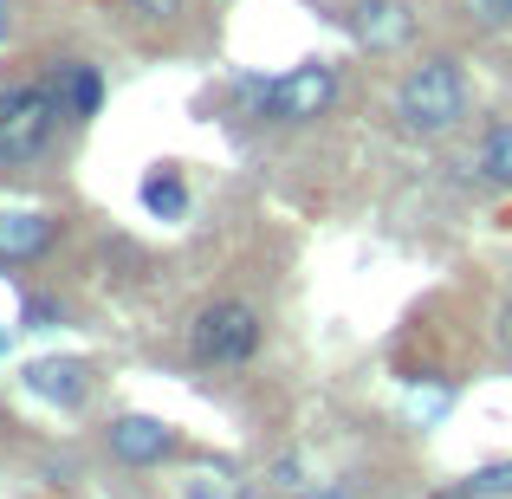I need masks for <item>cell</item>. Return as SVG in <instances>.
<instances>
[{"label":"cell","instance_id":"cell-1","mask_svg":"<svg viewBox=\"0 0 512 499\" xmlns=\"http://www.w3.org/2000/svg\"><path fill=\"white\" fill-rule=\"evenodd\" d=\"M234 98L253 124H318L338 104V65L305 59L279 78H234Z\"/></svg>","mask_w":512,"mask_h":499},{"label":"cell","instance_id":"cell-2","mask_svg":"<svg viewBox=\"0 0 512 499\" xmlns=\"http://www.w3.org/2000/svg\"><path fill=\"white\" fill-rule=\"evenodd\" d=\"M65 117V85H59V65H46L39 78H20V85H0V163L20 169L39 163Z\"/></svg>","mask_w":512,"mask_h":499},{"label":"cell","instance_id":"cell-3","mask_svg":"<svg viewBox=\"0 0 512 499\" xmlns=\"http://www.w3.org/2000/svg\"><path fill=\"white\" fill-rule=\"evenodd\" d=\"M467 111H474V85H467V72L454 59H422L396 85V117H402L409 137H441V130H454Z\"/></svg>","mask_w":512,"mask_h":499},{"label":"cell","instance_id":"cell-4","mask_svg":"<svg viewBox=\"0 0 512 499\" xmlns=\"http://www.w3.org/2000/svg\"><path fill=\"white\" fill-rule=\"evenodd\" d=\"M260 312L240 299H214L208 312L195 318V357L214 363V370H240V363H253V350H260Z\"/></svg>","mask_w":512,"mask_h":499},{"label":"cell","instance_id":"cell-5","mask_svg":"<svg viewBox=\"0 0 512 499\" xmlns=\"http://www.w3.org/2000/svg\"><path fill=\"white\" fill-rule=\"evenodd\" d=\"M350 33L370 52H402L415 39V13L402 0H350Z\"/></svg>","mask_w":512,"mask_h":499},{"label":"cell","instance_id":"cell-6","mask_svg":"<svg viewBox=\"0 0 512 499\" xmlns=\"http://www.w3.org/2000/svg\"><path fill=\"white\" fill-rule=\"evenodd\" d=\"M111 454L124 467H156L175 454V428L156 422V415H117L111 422Z\"/></svg>","mask_w":512,"mask_h":499},{"label":"cell","instance_id":"cell-7","mask_svg":"<svg viewBox=\"0 0 512 499\" xmlns=\"http://www.w3.org/2000/svg\"><path fill=\"white\" fill-rule=\"evenodd\" d=\"M52 240H59V221H52V214H0V260L7 266L52 253Z\"/></svg>","mask_w":512,"mask_h":499},{"label":"cell","instance_id":"cell-8","mask_svg":"<svg viewBox=\"0 0 512 499\" xmlns=\"http://www.w3.org/2000/svg\"><path fill=\"white\" fill-rule=\"evenodd\" d=\"M26 389H33V396H46V402H59V409H78V402L91 396V370L85 363H72V357H59V363H33V370H26Z\"/></svg>","mask_w":512,"mask_h":499},{"label":"cell","instance_id":"cell-9","mask_svg":"<svg viewBox=\"0 0 512 499\" xmlns=\"http://www.w3.org/2000/svg\"><path fill=\"white\" fill-rule=\"evenodd\" d=\"M59 85H65V124H91L98 104H104V72L91 59H65Z\"/></svg>","mask_w":512,"mask_h":499},{"label":"cell","instance_id":"cell-10","mask_svg":"<svg viewBox=\"0 0 512 499\" xmlns=\"http://www.w3.org/2000/svg\"><path fill=\"white\" fill-rule=\"evenodd\" d=\"M137 195H143V208H150V221H182V214H188V182H182V169H175V163L150 169Z\"/></svg>","mask_w":512,"mask_h":499},{"label":"cell","instance_id":"cell-11","mask_svg":"<svg viewBox=\"0 0 512 499\" xmlns=\"http://www.w3.org/2000/svg\"><path fill=\"white\" fill-rule=\"evenodd\" d=\"M480 182L512 188V124H487V137H480Z\"/></svg>","mask_w":512,"mask_h":499},{"label":"cell","instance_id":"cell-12","mask_svg":"<svg viewBox=\"0 0 512 499\" xmlns=\"http://www.w3.org/2000/svg\"><path fill=\"white\" fill-rule=\"evenodd\" d=\"M52 325H65V305L52 299V292H26V305H20V331H52Z\"/></svg>","mask_w":512,"mask_h":499},{"label":"cell","instance_id":"cell-13","mask_svg":"<svg viewBox=\"0 0 512 499\" xmlns=\"http://www.w3.org/2000/svg\"><path fill=\"white\" fill-rule=\"evenodd\" d=\"M467 487H474L480 499H512V461H487L467 474Z\"/></svg>","mask_w":512,"mask_h":499},{"label":"cell","instance_id":"cell-14","mask_svg":"<svg viewBox=\"0 0 512 499\" xmlns=\"http://www.w3.org/2000/svg\"><path fill=\"white\" fill-rule=\"evenodd\" d=\"M130 13H137V20H175V13H182V0H124Z\"/></svg>","mask_w":512,"mask_h":499},{"label":"cell","instance_id":"cell-15","mask_svg":"<svg viewBox=\"0 0 512 499\" xmlns=\"http://www.w3.org/2000/svg\"><path fill=\"white\" fill-rule=\"evenodd\" d=\"M273 480H279V487H305V461H299V454H279V461H273Z\"/></svg>","mask_w":512,"mask_h":499},{"label":"cell","instance_id":"cell-16","mask_svg":"<svg viewBox=\"0 0 512 499\" xmlns=\"http://www.w3.org/2000/svg\"><path fill=\"white\" fill-rule=\"evenodd\" d=\"M428 499H480V493H474V487H467V480H461V487H435Z\"/></svg>","mask_w":512,"mask_h":499},{"label":"cell","instance_id":"cell-17","mask_svg":"<svg viewBox=\"0 0 512 499\" xmlns=\"http://www.w3.org/2000/svg\"><path fill=\"white\" fill-rule=\"evenodd\" d=\"M500 344L512 350V299H506V312H500Z\"/></svg>","mask_w":512,"mask_h":499},{"label":"cell","instance_id":"cell-18","mask_svg":"<svg viewBox=\"0 0 512 499\" xmlns=\"http://www.w3.org/2000/svg\"><path fill=\"white\" fill-rule=\"evenodd\" d=\"M299 499H350L344 487H318V493H299Z\"/></svg>","mask_w":512,"mask_h":499},{"label":"cell","instance_id":"cell-19","mask_svg":"<svg viewBox=\"0 0 512 499\" xmlns=\"http://www.w3.org/2000/svg\"><path fill=\"white\" fill-rule=\"evenodd\" d=\"M493 7V20H512V0H487Z\"/></svg>","mask_w":512,"mask_h":499},{"label":"cell","instance_id":"cell-20","mask_svg":"<svg viewBox=\"0 0 512 499\" xmlns=\"http://www.w3.org/2000/svg\"><path fill=\"white\" fill-rule=\"evenodd\" d=\"M7 26H13V7H7V0H0V39H7Z\"/></svg>","mask_w":512,"mask_h":499},{"label":"cell","instance_id":"cell-21","mask_svg":"<svg viewBox=\"0 0 512 499\" xmlns=\"http://www.w3.org/2000/svg\"><path fill=\"white\" fill-rule=\"evenodd\" d=\"M0 344H7V337H0Z\"/></svg>","mask_w":512,"mask_h":499}]
</instances>
